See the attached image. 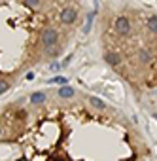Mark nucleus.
<instances>
[{
	"mask_svg": "<svg viewBox=\"0 0 157 161\" xmlns=\"http://www.w3.org/2000/svg\"><path fill=\"white\" fill-rule=\"evenodd\" d=\"M116 30L121 32V34H129V30H131V23H129V19L127 17H117L116 19Z\"/></svg>",
	"mask_w": 157,
	"mask_h": 161,
	"instance_id": "2",
	"label": "nucleus"
},
{
	"mask_svg": "<svg viewBox=\"0 0 157 161\" xmlns=\"http://www.w3.org/2000/svg\"><path fill=\"white\" fill-rule=\"evenodd\" d=\"M8 87H10V83H8V82H4V80H0V95L6 93V91H8Z\"/></svg>",
	"mask_w": 157,
	"mask_h": 161,
	"instance_id": "10",
	"label": "nucleus"
},
{
	"mask_svg": "<svg viewBox=\"0 0 157 161\" xmlns=\"http://www.w3.org/2000/svg\"><path fill=\"white\" fill-rule=\"evenodd\" d=\"M138 59H140L142 63H148V61H150V51H148V49H140V51H138Z\"/></svg>",
	"mask_w": 157,
	"mask_h": 161,
	"instance_id": "9",
	"label": "nucleus"
},
{
	"mask_svg": "<svg viewBox=\"0 0 157 161\" xmlns=\"http://www.w3.org/2000/svg\"><path fill=\"white\" fill-rule=\"evenodd\" d=\"M0 131H2V129H0Z\"/></svg>",
	"mask_w": 157,
	"mask_h": 161,
	"instance_id": "14",
	"label": "nucleus"
},
{
	"mask_svg": "<svg viewBox=\"0 0 157 161\" xmlns=\"http://www.w3.org/2000/svg\"><path fill=\"white\" fill-rule=\"evenodd\" d=\"M104 61H108V64H112V67H116V64L119 63V55H117V53H106Z\"/></svg>",
	"mask_w": 157,
	"mask_h": 161,
	"instance_id": "6",
	"label": "nucleus"
},
{
	"mask_svg": "<svg viewBox=\"0 0 157 161\" xmlns=\"http://www.w3.org/2000/svg\"><path fill=\"white\" fill-rule=\"evenodd\" d=\"M27 80H34V72H29L27 74Z\"/></svg>",
	"mask_w": 157,
	"mask_h": 161,
	"instance_id": "13",
	"label": "nucleus"
},
{
	"mask_svg": "<svg viewBox=\"0 0 157 161\" xmlns=\"http://www.w3.org/2000/svg\"><path fill=\"white\" fill-rule=\"evenodd\" d=\"M51 82H53V83H66V78H63V76H59V78H53Z\"/></svg>",
	"mask_w": 157,
	"mask_h": 161,
	"instance_id": "12",
	"label": "nucleus"
},
{
	"mask_svg": "<svg viewBox=\"0 0 157 161\" xmlns=\"http://www.w3.org/2000/svg\"><path fill=\"white\" fill-rule=\"evenodd\" d=\"M148 27H150V30L157 32V15H150V19H148Z\"/></svg>",
	"mask_w": 157,
	"mask_h": 161,
	"instance_id": "8",
	"label": "nucleus"
},
{
	"mask_svg": "<svg viewBox=\"0 0 157 161\" xmlns=\"http://www.w3.org/2000/svg\"><path fill=\"white\" fill-rule=\"evenodd\" d=\"M61 21H63V23H66V25L74 23V21H76V10H74V8H66V10H63Z\"/></svg>",
	"mask_w": 157,
	"mask_h": 161,
	"instance_id": "3",
	"label": "nucleus"
},
{
	"mask_svg": "<svg viewBox=\"0 0 157 161\" xmlns=\"http://www.w3.org/2000/svg\"><path fill=\"white\" fill-rule=\"evenodd\" d=\"M30 102L32 104H44L46 102V93H32L30 95Z\"/></svg>",
	"mask_w": 157,
	"mask_h": 161,
	"instance_id": "4",
	"label": "nucleus"
},
{
	"mask_svg": "<svg viewBox=\"0 0 157 161\" xmlns=\"http://www.w3.org/2000/svg\"><path fill=\"white\" fill-rule=\"evenodd\" d=\"M89 104H93L95 108H104V106H106L100 99H97V97H89Z\"/></svg>",
	"mask_w": 157,
	"mask_h": 161,
	"instance_id": "7",
	"label": "nucleus"
},
{
	"mask_svg": "<svg viewBox=\"0 0 157 161\" xmlns=\"http://www.w3.org/2000/svg\"><path fill=\"white\" fill-rule=\"evenodd\" d=\"M91 23H93V13H89V15H87V23H85V30L91 29Z\"/></svg>",
	"mask_w": 157,
	"mask_h": 161,
	"instance_id": "11",
	"label": "nucleus"
},
{
	"mask_svg": "<svg viewBox=\"0 0 157 161\" xmlns=\"http://www.w3.org/2000/svg\"><path fill=\"white\" fill-rule=\"evenodd\" d=\"M42 40H44V46H46L48 49H51L55 44H57V40H59L57 30H53V29H46V30L42 32Z\"/></svg>",
	"mask_w": 157,
	"mask_h": 161,
	"instance_id": "1",
	"label": "nucleus"
},
{
	"mask_svg": "<svg viewBox=\"0 0 157 161\" xmlns=\"http://www.w3.org/2000/svg\"><path fill=\"white\" fill-rule=\"evenodd\" d=\"M57 95L63 97V99H70V97H74V89L68 87V85H64V87H61V89L57 91Z\"/></svg>",
	"mask_w": 157,
	"mask_h": 161,
	"instance_id": "5",
	"label": "nucleus"
}]
</instances>
